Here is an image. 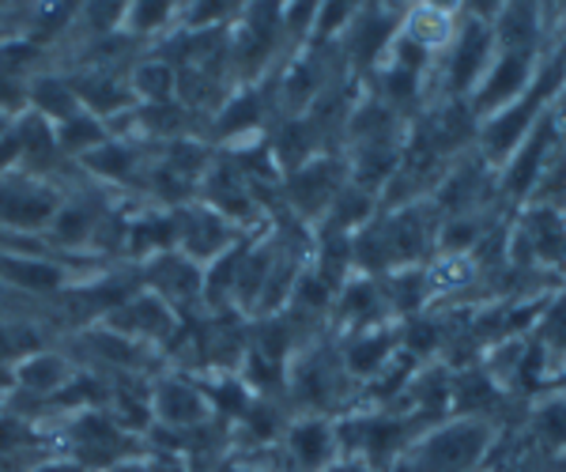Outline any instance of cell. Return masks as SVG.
Here are the masks:
<instances>
[{
  "instance_id": "cell-1",
  "label": "cell",
  "mask_w": 566,
  "mask_h": 472,
  "mask_svg": "<svg viewBox=\"0 0 566 472\" xmlns=\"http://www.w3.org/2000/svg\"><path fill=\"white\" fill-rule=\"evenodd\" d=\"M528 50H506L502 57L483 72V87H480V111H506L514 103V95H522L525 84H528Z\"/></svg>"
},
{
  "instance_id": "cell-2",
  "label": "cell",
  "mask_w": 566,
  "mask_h": 472,
  "mask_svg": "<svg viewBox=\"0 0 566 472\" xmlns=\"http://www.w3.org/2000/svg\"><path fill=\"white\" fill-rule=\"evenodd\" d=\"M488 57H491V34L480 23H472L461 34L458 53H453V87H469L472 80H480L488 72Z\"/></svg>"
},
{
  "instance_id": "cell-3",
  "label": "cell",
  "mask_w": 566,
  "mask_h": 472,
  "mask_svg": "<svg viewBox=\"0 0 566 472\" xmlns=\"http://www.w3.org/2000/svg\"><path fill=\"white\" fill-rule=\"evenodd\" d=\"M291 447H295L298 465H303V469H317V465H325L333 439H328L325 423H303V428L291 431Z\"/></svg>"
},
{
  "instance_id": "cell-4",
  "label": "cell",
  "mask_w": 566,
  "mask_h": 472,
  "mask_svg": "<svg viewBox=\"0 0 566 472\" xmlns=\"http://www.w3.org/2000/svg\"><path fill=\"white\" fill-rule=\"evenodd\" d=\"M450 39V15H442L438 8H419V12L408 20V42L412 45H438Z\"/></svg>"
},
{
  "instance_id": "cell-5",
  "label": "cell",
  "mask_w": 566,
  "mask_h": 472,
  "mask_svg": "<svg viewBox=\"0 0 566 472\" xmlns=\"http://www.w3.org/2000/svg\"><path fill=\"white\" fill-rule=\"evenodd\" d=\"M536 434L552 447L566 450V401H552L547 408H541L536 416Z\"/></svg>"
},
{
  "instance_id": "cell-6",
  "label": "cell",
  "mask_w": 566,
  "mask_h": 472,
  "mask_svg": "<svg viewBox=\"0 0 566 472\" xmlns=\"http://www.w3.org/2000/svg\"><path fill=\"white\" fill-rule=\"evenodd\" d=\"M386 352H389V344L381 340V337L355 344L352 356H348L352 359V370H359V375H370V370H378V363L386 359Z\"/></svg>"
},
{
  "instance_id": "cell-7",
  "label": "cell",
  "mask_w": 566,
  "mask_h": 472,
  "mask_svg": "<svg viewBox=\"0 0 566 472\" xmlns=\"http://www.w3.org/2000/svg\"><path fill=\"white\" fill-rule=\"evenodd\" d=\"M559 122H566V91H563V103H559Z\"/></svg>"
},
{
  "instance_id": "cell-8",
  "label": "cell",
  "mask_w": 566,
  "mask_h": 472,
  "mask_svg": "<svg viewBox=\"0 0 566 472\" xmlns=\"http://www.w3.org/2000/svg\"><path fill=\"white\" fill-rule=\"evenodd\" d=\"M555 472H566V461H563V465H555Z\"/></svg>"
}]
</instances>
